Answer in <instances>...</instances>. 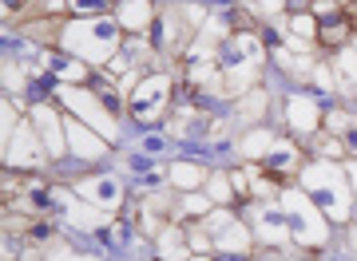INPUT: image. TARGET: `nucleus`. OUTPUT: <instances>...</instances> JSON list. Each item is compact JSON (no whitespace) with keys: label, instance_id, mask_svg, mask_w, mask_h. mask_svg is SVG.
<instances>
[{"label":"nucleus","instance_id":"nucleus-28","mask_svg":"<svg viewBox=\"0 0 357 261\" xmlns=\"http://www.w3.org/2000/svg\"><path fill=\"white\" fill-rule=\"evenodd\" d=\"M345 174H349V187H354V194H357V162H345Z\"/></svg>","mask_w":357,"mask_h":261},{"label":"nucleus","instance_id":"nucleus-30","mask_svg":"<svg viewBox=\"0 0 357 261\" xmlns=\"http://www.w3.org/2000/svg\"><path fill=\"white\" fill-rule=\"evenodd\" d=\"M187 261H206V253H191V258H187Z\"/></svg>","mask_w":357,"mask_h":261},{"label":"nucleus","instance_id":"nucleus-11","mask_svg":"<svg viewBox=\"0 0 357 261\" xmlns=\"http://www.w3.org/2000/svg\"><path fill=\"white\" fill-rule=\"evenodd\" d=\"M76 198H84L91 210L100 214H112L119 202H123V187L107 178V174H88V178H79L76 182Z\"/></svg>","mask_w":357,"mask_h":261},{"label":"nucleus","instance_id":"nucleus-7","mask_svg":"<svg viewBox=\"0 0 357 261\" xmlns=\"http://www.w3.org/2000/svg\"><path fill=\"white\" fill-rule=\"evenodd\" d=\"M128 107L139 123H155L171 111V75L159 72V75H143L139 87L128 95Z\"/></svg>","mask_w":357,"mask_h":261},{"label":"nucleus","instance_id":"nucleus-4","mask_svg":"<svg viewBox=\"0 0 357 261\" xmlns=\"http://www.w3.org/2000/svg\"><path fill=\"white\" fill-rule=\"evenodd\" d=\"M282 210H286V222H290V237L298 246H326L330 242V226H326V214L310 202L306 190H282L278 194Z\"/></svg>","mask_w":357,"mask_h":261},{"label":"nucleus","instance_id":"nucleus-10","mask_svg":"<svg viewBox=\"0 0 357 261\" xmlns=\"http://www.w3.org/2000/svg\"><path fill=\"white\" fill-rule=\"evenodd\" d=\"M28 119L36 123V131H40V139H44V147H48L52 159L68 155V119H60V111L52 103H36L28 111Z\"/></svg>","mask_w":357,"mask_h":261},{"label":"nucleus","instance_id":"nucleus-27","mask_svg":"<svg viewBox=\"0 0 357 261\" xmlns=\"http://www.w3.org/2000/svg\"><path fill=\"white\" fill-rule=\"evenodd\" d=\"M48 261H91V258H88V253H68V249H64V253H52Z\"/></svg>","mask_w":357,"mask_h":261},{"label":"nucleus","instance_id":"nucleus-26","mask_svg":"<svg viewBox=\"0 0 357 261\" xmlns=\"http://www.w3.org/2000/svg\"><path fill=\"white\" fill-rule=\"evenodd\" d=\"M36 4H40V13L44 16H56L60 8H68V0H36Z\"/></svg>","mask_w":357,"mask_h":261},{"label":"nucleus","instance_id":"nucleus-23","mask_svg":"<svg viewBox=\"0 0 357 261\" xmlns=\"http://www.w3.org/2000/svg\"><path fill=\"white\" fill-rule=\"evenodd\" d=\"M290 36H294V40H306V44H314V40H318V20H314V13L290 16Z\"/></svg>","mask_w":357,"mask_h":261},{"label":"nucleus","instance_id":"nucleus-1","mask_svg":"<svg viewBox=\"0 0 357 261\" xmlns=\"http://www.w3.org/2000/svg\"><path fill=\"white\" fill-rule=\"evenodd\" d=\"M298 182H302L310 202L330 222H345L349 218V210H354V187H349L345 162H306L302 174H298Z\"/></svg>","mask_w":357,"mask_h":261},{"label":"nucleus","instance_id":"nucleus-17","mask_svg":"<svg viewBox=\"0 0 357 261\" xmlns=\"http://www.w3.org/2000/svg\"><path fill=\"white\" fill-rule=\"evenodd\" d=\"M44 63H48V72L60 75L64 84H84V79H88V63L84 60H72V56H56V52H48Z\"/></svg>","mask_w":357,"mask_h":261},{"label":"nucleus","instance_id":"nucleus-22","mask_svg":"<svg viewBox=\"0 0 357 261\" xmlns=\"http://www.w3.org/2000/svg\"><path fill=\"white\" fill-rule=\"evenodd\" d=\"M211 206H215V202L206 198V194H187V198L175 202V214H178V218H183V214H187V218H206Z\"/></svg>","mask_w":357,"mask_h":261},{"label":"nucleus","instance_id":"nucleus-21","mask_svg":"<svg viewBox=\"0 0 357 261\" xmlns=\"http://www.w3.org/2000/svg\"><path fill=\"white\" fill-rule=\"evenodd\" d=\"M274 143H278V139L270 135V131H262V127H255V131H246V139H243V150L246 155H250V159H266V150L274 147Z\"/></svg>","mask_w":357,"mask_h":261},{"label":"nucleus","instance_id":"nucleus-14","mask_svg":"<svg viewBox=\"0 0 357 261\" xmlns=\"http://www.w3.org/2000/svg\"><path fill=\"white\" fill-rule=\"evenodd\" d=\"M286 123L298 139H314L321 127V107L318 100H310V95H294L290 107H286Z\"/></svg>","mask_w":357,"mask_h":261},{"label":"nucleus","instance_id":"nucleus-16","mask_svg":"<svg viewBox=\"0 0 357 261\" xmlns=\"http://www.w3.org/2000/svg\"><path fill=\"white\" fill-rule=\"evenodd\" d=\"M155 246H159V258L163 261H187L191 258V237H187V226L171 222L163 234L155 237Z\"/></svg>","mask_w":357,"mask_h":261},{"label":"nucleus","instance_id":"nucleus-8","mask_svg":"<svg viewBox=\"0 0 357 261\" xmlns=\"http://www.w3.org/2000/svg\"><path fill=\"white\" fill-rule=\"evenodd\" d=\"M48 147H44V139H40L36 123L24 115V123L13 131V139H4V162L13 166V171H40L44 162H48Z\"/></svg>","mask_w":357,"mask_h":261},{"label":"nucleus","instance_id":"nucleus-13","mask_svg":"<svg viewBox=\"0 0 357 261\" xmlns=\"http://www.w3.org/2000/svg\"><path fill=\"white\" fill-rule=\"evenodd\" d=\"M262 171L278 182V178H290V174H302V150L294 139H282L274 147L266 150V159H262Z\"/></svg>","mask_w":357,"mask_h":261},{"label":"nucleus","instance_id":"nucleus-6","mask_svg":"<svg viewBox=\"0 0 357 261\" xmlns=\"http://www.w3.org/2000/svg\"><path fill=\"white\" fill-rule=\"evenodd\" d=\"M199 226L206 230V237H211V246H215L218 253H250L255 234H250V226H243L230 214V206L211 210L206 218H199Z\"/></svg>","mask_w":357,"mask_h":261},{"label":"nucleus","instance_id":"nucleus-12","mask_svg":"<svg viewBox=\"0 0 357 261\" xmlns=\"http://www.w3.org/2000/svg\"><path fill=\"white\" fill-rule=\"evenodd\" d=\"M68 150L84 162H100L103 155L112 150V143H107L100 131H91L88 123H79L76 115H72V119H68Z\"/></svg>","mask_w":357,"mask_h":261},{"label":"nucleus","instance_id":"nucleus-19","mask_svg":"<svg viewBox=\"0 0 357 261\" xmlns=\"http://www.w3.org/2000/svg\"><path fill=\"white\" fill-rule=\"evenodd\" d=\"M206 198L211 202H218V206H230V202L238 198V190H234V178H230V174H211V178H206Z\"/></svg>","mask_w":357,"mask_h":261},{"label":"nucleus","instance_id":"nucleus-5","mask_svg":"<svg viewBox=\"0 0 357 261\" xmlns=\"http://www.w3.org/2000/svg\"><path fill=\"white\" fill-rule=\"evenodd\" d=\"M60 100H64V107L72 115H76L79 123H88L91 131H100L107 143H115L119 139V123H115V111L103 103V95H96V91H88L84 84H64L60 87Z\"/></svg>","mask_w":357,"mask_h":261},{"label":"nucleus","instance_id":"nucleus-24","mask_svg":"<svg viewBox=\"0 0 357 261\" xmlns=\"http://www.w3.org/2000/svg\"><path fill=\"white\" fill-rule=\"evenodd\" d=\"M107 4H112V0H68V8H76L79 16H103Z\"/></svg>","mask_w":357,"mask_h":261},{"label":"nucleus","instance_id":"nucleus-20","mask_svg":"<svg viewBox=\"0 0 357 261\" xmlns=\"http://www.w3.org/2000/svg\"><path fill=\"white\" fill-rule=\"evenodd\" d=\"M266 95H262V91H246V95H238V119H243V123H262V115H266Z\"/></svg>","mask_w":357,"mask_h":261},{"label":"nucleus","instance_id":"nucleus-29","mask_svg":"<svg viewBox=\"0 0 357 261\" xmlns=\"http://www.w3.org/2000/svg\"><path fill=\"white\" fill-rule=\"evenodd\" d=\"M258 4H262L266 13H278V8H282V4H286V0H258Z\"/></svg>","mask_w":357,"mask_h":261},{"label":"nucleus","instance_id":"nucleus-18","mask_svg":"<svg viewBox=\"0 0 357 261\" xmlns=\"http://www.w3.org/2000/svg\"><path fill=\"white\" fill-rule=\"evenodd\" d=\"M206 178L211 174L199 166V162H175L171 166V182H175L178 190H191V187H206Z\"/></svg>","mask_w":357,"mask_h":261},{"label":"nucleus","instance_id":"nucleus-25","mask_svg":"<svg viewBox=\"0 0 357 261\" xmlns=\"http://www.w3.org/2000/svg\"><path fill=\"white\" fill-rule=\"evenodd\" d=\"M28 4H36V0H4V20L13 24V20H16V16H20V13H32Z\"/></svg>","mask_w":357,"mask_h":261},{"label":"nucleus","instance_id":"nucleus-3","mask_svg":"<svg viewBox=\"0 0 357 261\" xmlns=\"http://www.w3.org/2000/svg\"><path fill=\"white\" fill-rule=\"evenodd\" d=\"M262 60H266V52H262L255 32H234V36L222 40V48H218V63L222 68L218 72L227 79V91L246 95L250 84L258 79V72H262Z\"/></svg>","mask_w":357,"mask_h":261},{"label":"nucleus","instance_id":"nucleus-9","mask_svg":"<svg viewBox=\"0 0 357 261\" xmlns=\"http://www.w3.org/2000/svg\"><path fill=\"white\" fill-rule=\"evenodd\" d=\"M246 222H250V234L262 246H286L290 242V222H286V210L282 202H262L258 198L250 210H246Z\"/></svg>","mask_w":357,"mask_h":261},{"label":"nucleus","instance_id":"nucleus-15","mask_svg":"<svg viewBox=\"0 0 357 261\" xmlns=\"http://www.w3.org/2000/svg\"><path fill=\"white\" fill-rule=\"evenodd\" d=\"M119 24L128 28L131 36H147L155 28V4H147V0H128V4H119Z\"/></svg>","mask_w":357,"mask_h":261},{"label":"nucleus","instance_id":"nucleus-2","mask_svg":"<svg viewBox=\"0 0 357 261\" xmlns=\"http://www.w3.org/2000/svg\"><path fill=\"white\" fill-rule=\"evenodd\" d=\"M60 48L84 63H112L119 52V24L112 16H79L72 24H64Z\"/></svg>","mask_w":357,"mask_h":261}]
</instances>
